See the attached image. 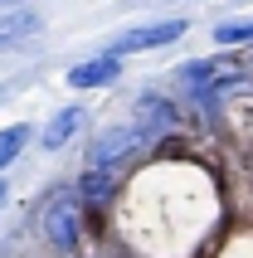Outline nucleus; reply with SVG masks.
<instances>
[{
  "mask_svg": "<svg viewBox=\"0 0 253 258\" xmlns=\"http://www.w3.org/2000/svg\"><path fill=\"white\" fill-rule=\"evenodd\" d=\"M141 151H151V146L141 142V132L132 127V122H122V127H107L93 137V146H88V166H98V171H122L132 156H141Z\"/></svg>",
  "mask_w": 253,
  "mask_h": 258,
  "instance_id": "obj_3",
  "label": "nucleus"
},
{
  "mask_svg": "<svg viewBox=\"0 0 253 258\" xmlns=\"http://www.w3.org/2000/svg\"><path fill=\"white\" fill-rule=\"evenodd\" d=\"M25 146H29V127H25V122H15V127L0 132V171H5V166H10Z\"/></svg>",
  "mask_w": 253,
  "mask_h": 258,
  "instance_id": "obj_11",
  "label": "nucleus"
},
{
  "mask_svg": "<svg viewBox=\"0 0 253 258\" xmlns=\"http://www.w3.org/2000/svg\"><path fill=\"white\" fill-rule=\"evenodd\" d=\"M112 210L137 258H205L224 234V190L210 166L185 151H156Z\"/></svg>",
  "mask_w": 253,
  "mask_h": 258,
  "instance_id": "obj_1",
  "label": "nucleus"
},
{
  "mask_svg": "<svg viewBox=\"0 0 253 258\" xmlns=\"http://www.w3.org/2000/svg\"><path fill=\"white\" fill-rule=\"evenodd\" d=\"M5 195H10V190H5V185H0V205H5Z\"/></svg>",
  "mask_w": 253,
  "mask_h": 258,
  "instance_id": "obj_13",
  "label": "nucleus"
},
{
  "mask_svg": "<svg viewBox=\"0 0 253 258\" xmlns=\"http://www.w3.org/2000/svg\"><path fill=\"white\" fill-rule=\"evenodd\" d=\"M0 5H15V0H0Z\"/></svg>",
  "mask_w": 253,
  "mask_h": 258,
  "instance_id": "obj_14",
  "label": "nucleus"
},
{
  "mask_svg": "<svg viewBox=\"0 0 253 258\" xmlns=\"http://www.w3.org/2000/svg\"><path fill=\"white\" fill-rule=\"evenodd\" d=\"M34 29H39V15H29V10L5 15V20H0V49H15V44H25Z\"/></svg>",
  "mask_w": 253,
  "mask_h": 258,
  "instance_id": "obj_10",
  "label": "nucleus"
},
{
  "mask_svg": "<svg viewBox=\"0 0 253 258\" xmlns=\"http://www.w3.org/2000/svg\"><path fill=\"white\" fill-rule=\"evenodd\" d=\"M78 200H83V210H93V215H107L117 205V195H122V175L117 171H98V166H83V175H78Z\"/></svg>",
  "mask_w": 253,
  "mask_h": 258,
  "instance_id": "obj_5",
  "label": "nucleus"
},
{
  "mask_svg": "<svg viewBox=\"0 0 253 258\" xmlns=\"http://www.w3.org/2000/svg\"><path fill=\"white\" fill-rule=\"evenodd\" d=\"M83 127V107H58L54 122L44 127V151H64L69 146V137Z\"/></svg>",
  "mask_w": 253,
  "mask_h": 258,
  "instance_id": "obj_8",
  "label": "nucleus"
},
{
  "mask_svg": "<svg viewBox=\"0 0 253 258\" xmlns=\"http://www.w3.org/2000/svg\"><path fill=\"white\" fill-rule=\"evenodd\" d=\"M180 34H185V20H161V25H146V29H126L122 39L112 44V58L141 54V49H161V44H175Z\"/></svg>",
  "mask_w": 253,
  "mask_h": 258,
  "instance_id": "obj_6",
  "label": "nucleus"
},
{
  "mask_svg": "<svg viewBox=\"0 0 253 258\" xmlns=\"http://www.w3.org/2000/svg\"><path fill=\"white\" fill-rule=\"evenodd\" d=\"M117 73H122V58L98 54L78 69H69V88H107V83H117Z\"/></svg>",
  "mask_w": 253,
  "mask_h": 258,
  "instance_id": "obj_7",
  "label": "nucleus"
},
{
  "mask_svg": "<svg viewBox=\"0 0 253 258\" xmlns=\"http://www.w3.org/2000/svg\"><path fill=\"white\" fill-rule=\"evenodd\" d=\"M132 127H137L141 142L156 151V146H166L170 132L180 127V107H175L170 98H161V93H141L137 98V122H132Z\"/></svg>",
  "mask_w": 253,
  "mask_h": 258,
  "instance_id": "obj_4",
  "label": "nucleus"
},
{
  "mask_svg": "<svg viewBox=\"0 0 253 258\" xmlns=\"http://www.w3.org/2000/svg\"><path fill=\"white\" fill-rule=\"evenodd\" d=\"M39 234H44V244L54 248L58 258L78 253V244H83V200H78L73 185L44 195V205H39Z\"/></svg>",
  "mask_w": 253,
  "mask_h": 258,
  "instance_id": "obj_2",
  "label": "nucleus"
},
{
  "mask_svg": "<svg viewBox=\"0 0 253 258\" xmlns=\"http://www.w3.org/2000/svg\"><path fill=\"white\" fill-rule=\"evenodd\" d=\"M253 39V20H224V25L214 29V44L219 49H234V44H248Z\"/></svg>",
  "mask_w": 253,
  "mask_h": 258,
  "instance_id": "obj_12",
  "label": "nucleus"
},
{
  "mask_svg": "<svg viewBox=\"0 0 253 258\" xmlns=\"http://www.w3.org/2000/svg\"><path fill=\"white\" fill-rule=\"evenodd\" d=\"M205 258H253V224H234V229H224Z\"/></svg>",
  "mask_w": 253,
  "mask_h": 258,
  "instance_id": "obj_9",
  "label": "nucleus"
},
{
  "mask_svg": "<svg viewBox=\"0 0 253 258\" xmlns=\"http://www.w3.org/2000/svg\"><path fill=\"white\" fill-rule=\"evenodd\" d=\"M243 69H253V58H248V63H243Z\"/></svg>",
  "mask_w": 253,
  "mask_h": 258,
  "instance_id": "obj_15",
  "label": "nucleus"
}]
</instances>
